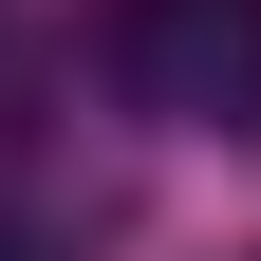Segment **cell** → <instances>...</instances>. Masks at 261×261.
<instances>
[{
    "instance_id": "6da1fadb",
    "label": "cell",
    "mask_w": 261,
    "mask_h": 261,
    "mask_svg": "<svg viewBox=\"0 0 261 261\" xmlns=\"http://www.w3.org/2000/svg\"><path fill=\"white\" fill-rule=\"evenodd\" d=\"M130 93L187 130H261V0H130Z\"/></svg>"
}]
</instances>
